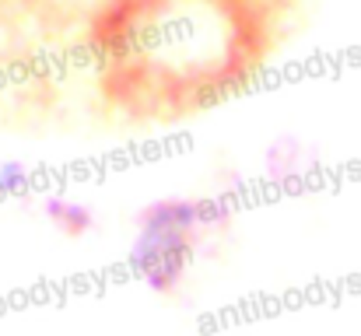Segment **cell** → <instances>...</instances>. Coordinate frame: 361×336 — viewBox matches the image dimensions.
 I'll list each match as a JSON object with an SVG mask.
<instances>
[{"label": "cell", "instance_id": "obj_1", "mask_svg": "<svg viewBox=\"0 0 361 336\" xmlns=\"http://www.w3.org/2000/svg\"><path fill=\"white\" fill-rule=\"evenodd\" d=\"M274 0H106L92 46L106 95L133 116H190L270 53Z\"/></svg>", "mask_w": 361, "mask_h": 336}, {"label": "cell", "instance_id": "obj_2", "mask_svg": "<svg viewBox=\"0 0 361 336\" xmlns=\"http://www.w3.org/2000/svg\"><path fill=\"white\" fill-rule=\"evenodd\" d=\"M228 221V197H158L133 218L130 266L151 291L169 294L183 284L197 245Z\"/></svg>", "mask_w": 361, "mask_h": 336}, {"label": "cell", "instance_id": "obj_3", "mask_svg": "<svg viewBox=\"0 0 361 336\" xmlns=\"http://www.w3.org/2000/svg\"><path fill=\"white\" fill-rule=\"evenodd\" d=\"M42 214H46V221L53 224L56 231H63V235H85V231L95 228L92 207H85L81 200L63 197V193L46 197V200H42Z\"/></svg>", "mask_w": 361, "mask_h": 336}, {"label": "cell", "instance_id": "obj_4", "mask_svg": "<svg viewBox=\"0 0 361 336\" xmlns=\"http://www.w3.org/2000/svg\"><path fill=\"white\" fill-rule=\"evenodd\" d=\"M263 161H267L270 179H291V175L302 172V144L291 140V137H281V140H274L267 147V158Z\"/></svg>", "mask_w": 361, "mask_h": 336}, {"label": "cell", "instance_id": "obj_5", "mask_svg": "<svg viewBox=\"0 0 361 336\" xmlns=\"http://www.w3.org/2000/svg\"><path fill=\"white\" fill-rule=\"evenodd\" d=\"M32 175L21 161H4L0 165V197H21L28 189Z\"/></svg>", "mask_w": 361, "mask_h": 336}]
</instances>
